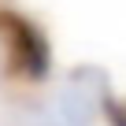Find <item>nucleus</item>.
Here are the masks:
<instances>
[{"label":"nucleus","instance_id":"obj_1","mask_svg":"<svg viewBox=\"0 0 126 126\" xmlns=\"http://www.w3.org/2000/svg\"><path fill=\"white\" fill-rule=\"evenodd\" d=\"M0 48H4V63L15 78L22 82L48 78V67H52L48 37L33 19H26L15 8H0Z\"/></svg>","mask_w":126,"mask_h":126},{"label":"nucleus","instance_id":"obj_2","mask_svg":"<svg viewBox=\"0 0 126 126\" xmlns=\"http://www.w3.org/2000/svg\"><path fill=\"white\" fill-rule=\"evenodd\" d=\"M108 119L115 126H126V104L122 100H108Z\"/></svg>","mask_w":126,"mask_h":126}]
</instances>
